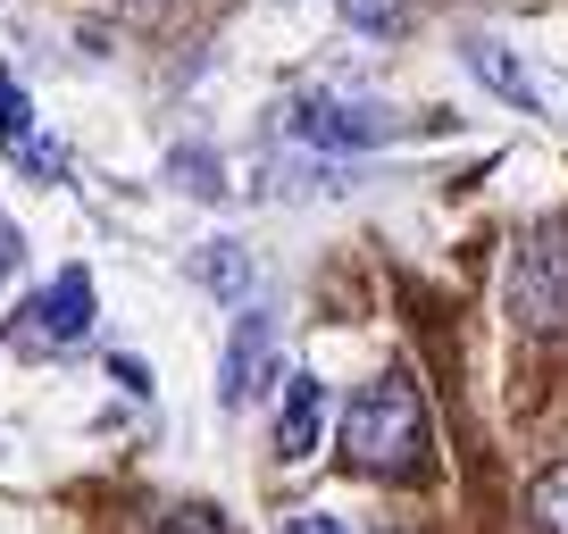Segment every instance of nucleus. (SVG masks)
<instances>
[{"mask_svg":"<svg viewBox=\"0 0 568 534\" xmlns=\"http://www.w3.org/2000/svg\"><path fill=\"white\" fill-rule=\"evenodd\" d=\"M426 401L409 376H376L368 392H359L352 410H343V460L359 468V476H426Z\"/></svg>","mask_w":568,"mask_h":534,"instance_id":"f257e3e1","label":"nucleus"},{"mask_svg":"<svg viewBox=\"0 0 568 534\" xmlns=\"http://www.w3.org/2000/svg\"><path fill=\"white\" fill-rule=\"evenodd\" d=\"M276 117H284V134H293L302 151H376V143H393V134H402V117H393V109H376V101H335V92H302V101H284Z\"/></svg>","mask_w":568,"mask_h":534,"instance_id":"f03ea898","label":"nucleus"},{"mask_svg":"<svg viewBox=\"0 0 568 534\" xmlns=\"http://www.w3.org/2000/svg\"><path fill=\"white\" fill-rule=\"evenodd\" d=\"M510 309L535 335H560L568 326V226H535L510 259Z\"/></svg>","mask_w":568,"mask_h":534,"instance_id":"7ed1b4c3","label":"nucleus"},{"mask_svg":"<svg viewBox=\"0 0 568 534\" xmlns=\"http://www.w3.org/2000/svg\"><path fill=\"white\" fill-rule=\"evenodd\" d=\"M84 335H92V276L84 267H59L51 285L9 318V342H18V351H68V342H84Z\"/></svg>","mask_w":568,"mask_h":534,"instance_id":"20e7f679","label":"nucleus"},{"mask_svg":"<svg viewBox=\"0 0 568 534\" xmlns=\"http://www.w3.org/2000/svg\"><path fill=\"white\" fill-rule=\"evenodd\" d=\"M267 376H276V318L267 309H243L226 335V359H217V401L226 410H251L267 392Z\"/></svg>","mask_w":568,"mask_h":534,"instance_id":"39448f33","label":"nucleus"},{"mask_svg":"<svg viewBox=\"0 0 568 534\" xmlns=\"http://www.w3.org/2000/svg\"><path fill=\"white\" fill-rule=\"evenodd\" d=\"M326 427V384L318 376H284V410H276V460H310Z\"/></svg>","mask_w":568,"mask_h":534,"instance_id":"423d86ee","label":"nucleus"},{"mask_svg":"<svg viewBox=\"0 0 568 534\" xmlns=\"http://www.w3.org/2000/svg\"><path fill=\"white\" fill-rule=\"evenodd\" d=\"M468 75H477L485 92H494V101H510V109H527V117H544V101L551 92L535 84L527 68H518L510 51H501V42H468Z\"/></svg>","mask_w":568,"mask_h":534,"instance_id":"0eeeda50","label":"nucleus"},{"mask_svg":"<svg viewBox=\"0 0 568 534\" xmlns=\"http://www.w3.org/2000/svg\"><path fill=\"white\" fill-rule=\"evenodd\" d=\"M184 267H193V285L217 292V301H251V250L243 243H201Z\"/></svg>","mask_w":568,"mask_h":534,"instance_id":"6e6552de","label":"nucleus"},{"mask_svg":"<svg viewBox=\"0 0 568 534\" xmlns=\"http://www.w3.org/2000/svg\"><path fill=\"white\" fill-rule=\"evenodd\" d=\"M26 143H34V101H26V92H18V75L0 68V151L18 160Z\"/></svg>","mask_w":568,"mask_h":534,"instance_id":"1a4fd4ad","label":"nucleus"},{"mask_svg":"<svg viewBox=\"0 0 568 534\" xmlns=\"http://www.w3.org/2000/svg\"><path fill=\"white\" fill-rule=\"evenodd\" d=\"M527 510H535V526H544V534H568V460H560V468H544V476H535Z\"/></svg>","mask_w":568,"mask_h":534,"instance_id":"9d476101","label":"nucleus"},{"mask_svg":"<svg viewBox=\"0 0 568 534\" xmlns=\"http://www.w3.org/2000/svg\"><path fill=\"white\" fill-rule=\"evenodd\" d=\"M168 176H176V193H193V201H217V193H226V167H217L210 151H176V160H168Z\"/></svg>","mask_w":568,"mask_h":534,"instance_id":"9b49d317","label":"nucleus"},{"mask_svg":"<svg viewBox=\"0 0 568 534\" xmlns=\"http://www.w3.org/2000/svg\"><path fill=\"white\" fill-rule=\"evenodd\" d=\"M335 9L359 25V34H402V25H409V9H402V0H335Z\"/></svg>","mask_w":568,"mask_h":534,"instance_id":"f8f14e48","label":"nucleus"},{"mask_svg":"<svg viewBox=\"0 0 568 534\" xmlns=\"http://www.w3.org/2000/svg\"><path fill=\"white\" fill-rule=\"evenodd\" d=\"M168 534H226V517H217V510H176Z\"/></svg>","mask_w":568,"mask_h":534,"instance_id":"ddd939ff","label":"nucleus"},{"mask_svg":"<svg viewBox=\"0 0 568 534\" xmlns=\"http://www.w3.org/2000/svg\"><path fill=\"white\" fill-rule=\"evenodd\" d=\"M284 534H352L343 517H326V510H302V517H284Z\"/></svg>","mask_w":568,"mask_h":534,"instance_id":"4468645a","label":"nucleus"},{"mask_svg":"<svg viewBox=\"0 0 568 534\" xmlns=\"http://www.w3.org/2000/svg\"><path fill=\"white\" fill-rule=\"evenodd\" d=\"M109 376H118L125 392H151V368H142V359H109Z\"/></svg>","mask_w":568,"mask_h":534,"instance_id":"2eb2a0df","label":"nucleus"},{"mask_svg":"<svg viewBox=\"0 0 568 534\" xmlns=\"http://www.w3.org/2000/svg\"><path fill=\"white\" fill-rule=\"evenodd\" d=\"M9 259H18V250H9V234H0V267H9Z\"/></svg>","mask_w":568,"mask_h":534,"instance_id":"dca6fc26","label":"nucleus"}]
</instances>
